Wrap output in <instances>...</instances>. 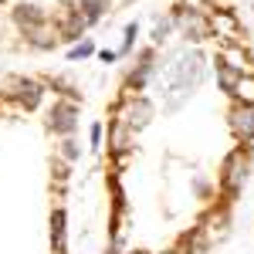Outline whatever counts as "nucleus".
I'll list each match as a JSON object with an SVG mask.
<instances>
[{"mask_svg": "<svg viewBox=\"0 0 254 254\" xmlns=\"http://www.w3.org/2000/svg\"><path fill=\"white\" fill-rule=\"evenodd\" d=\"M200 81H203V61H200V55H193V51L176 55L173 64H166V71L159 78V88L166 95V109H180Z\"/></svg>", "mask_w": 254, "mask_h": 254, "instance_id": "obj_1", "label": "nucleus"}, {"mask_svg": "<svg viewBox=\"0 0 254 254\" xmlns=\"http://www.w3.org/2000/svg\"><path fill=\"white\" fill-rule=\"evenodd\" d=\"M248 170H251V163H248V149H234V153H227L224 170H220V183H224L227 196L241 193V187H244V180H248Z\"/></svg>", "mask_w": 254, "mask_h": 254, "instance_id": "obj_2", "label": "nucleus"}, {"mask_svg": "<svg viewBox=\"0 0 254 254\" xmlns=\"http://www.w3.org/2000/svg\"><path fill=\"white\" fill-rule=\"evenodd\" d=\"M48 126L61 136H71L78 126V102H55L48 112Z\"/></svg>", "mask_w": 254, "mask_h": 254, "instance_id": "obj_3", "label": "nucleus"}, {"mask_svg": "<svg viewBox=\"0 0 254 254\" xmlns=\"http://www.w3.org/2000/svg\"><path fill=\"white\" fill-rule=\"evenodd\" d=\"M220 64L234 68L237 75H251V58H248V51H244V41H227V44L220 48Z\"/></svg>", "mask_w": 254, "mask_h": 254, "instance_id": "obj_4", "label": "nucleus"}, {"mask_svg": "<svg viewBox=\"0 0 254 254\" xmlns=\"http://www.w3.org/2000/svg\"><path fill=\"white\" fill-rule=\"evenodd\" d=\"M10 95L17 98L24 109H38V105H41V95H44V88H41L34 78H14V81H10Z\"/></svg>", "mask_w": 254, "mask_h": 254, "instance_id": "obj_5", "label": "nucleus"}, {"mask_svg": "<svg viewBox=\"0 0 254 254\" xmlns=\"http://www.w3.org/2000/svg\"><path fill=\"white\" fill-rule=\"evenodd\" d=\"M149 119H153V105H149V98H132V102L126 105L122 122H126L132 132H139V129H146V126H149Z\"/></svg>", "mask_w": 254, "mask_h": 254, "instance_id": "obj_6", "label": "nucleus"}, {"mask_svg": "<svg viewBox=\"0 0 254 254\" xmlns=\"http://www.w3.org/2000/svg\"><path fill=\"white\" fill-rule=\"evenodd\" d=\"M180 27H183V34L190 41H203L207 34H210V24H207V17L200 14V10H187V14H180Z\"/></svg>", "mask_w": 254, "mask_h": 254, "instance_id": "obj_7", "label": "nucleus"}, {"mask_svg": "<svg viewBox=\"0 0 254 254\" xmlns=\"http://www.w3.org/2000/svg\"><path fill=\"white\" fill-rule=\"evenodd\" d=\"M231 126H234V132L244 142H251L254 139V105H237L231 112Z\"/></svg>", "mask_w": 254, "mask_h": 254, "instance_id": "obj_8", "label": "nucleus"}, {"mask_svg": "<svg viewBox=\"0 0 254 254\" xmlns=\"http://www.w3.org/2000/svg\"><path fill=\"white\" fill-rule=\"evenodd\" d=\"M14 20L20 24V31L27 34V31H34V27H41V24L48 20V14L41 10L38 3H20L17 10H14Z\"/></svg>", "mask_w": 254, "mask_h": 254, "instance_id": "obj_9", "label": "nucleus"}, {"mask_svg": "<svg viewBox=\"0 0 254 254\" xmlns=\"http://www.w3.org/2000/svg\"><path fill=\"white\" fill-rule=\"evenodd\" d=\"M129 146H132V129H129L122 119H116V122H112V132H109V149H112V153H126Z\"/></svg>", "mask_w": 254, "mask_h": 254, "instance_id": "obj_10", "label": "nucleus"}, {"mask_svg": "<svg viewBox=\"0 0 254 254\" xmlns=\"http://www.w3.org/2000/svg\"><path fill=\"white\" fill-rule=\"evenodd\" d=\"M64 231H68V227H64V210H55V214H51V248H55V254H64Z\"/></svg>", "mask_w": 254, "mask_h": 254, "instance_id": "obj_11", "label": "nucleus"}, {"mask_svg": "<svg viewBox=\"0 0 254 254\" xmlns=\"http://www.w3.org/2000/svg\"><path fill=\"white\" fill-rule=\"evenodd\" d=\"M139 58H142V64H139L136 71L129 75V88H136V92L146 85V81H149V75H153V55H149V51H142Z\"/></svg>", "mask_w": 254, "mask_h": 254, "instance_id": "obj_12", "label": "nucleus"}, {"mask_svg": "<svg viewBox=\"0 0 254 254\" xmlns=\"http://www.w3.org/2000/svg\"><path fill=\"white\" fill-rule=\"evenodd\" d=\"M85 27H88V20H85V14H81V10H75V14H71V17L64 20V24H61V38L64 41H75V38H81V31H85Z\"/></svg>", "mask_w": 254, "mask_h": 254, "instance_id": "obj_13", "label": "nucleus"}, {"mask_svg": "<svg viewBox=\"0 0 254 254\" xmlns=\"http://www.w3.org/2000/svg\"><path fill=\"white\" fill-rule=\"evenodd\" d=\"M231 95H234L241 105H254V75H241Z\"/></svg>", "mask_w": 254, "mask_h": 254, "instance_id": "obj_14", "label": "nucleus"}, {"mask_svg": "<svg viewBox=\"0 0 254 254\" xmlns=\"http://www.w3.org/2000/svg\"><path fill=\"white\" fill-rule=\"evenodd\" d=\"M214 27L217 31H220V34H224V38H241V34H237V20H234V14H227V10H217L214 14Z\"/></svg>", "mask_w": 254, "mask_h": 254, "instance_id": "obj_15", "label": "nucleus"}, {"mask_svg": "<svg viewBox=\"0 0 254 254\" xmlns=\"http://www.w3.org/2000/svg\"><path fill=\"white\" fill-rule=\"evenodd\" d=\"M78 10L85 14V20H88V24H95V20L109 10V0H78Z\"/></svg>", "mask_w": 254, "mask_h": 254, "instance_id": "obj_16", "label": "nucleus"}, {"mask_svg": "<svg viewBox=\"0 0 254 254\" xmlns=\"http://www.w3.org/2000/svg\"><path fill=\"white\" fill-rule=\"evenodd\" d=\"M27 41L34 44V48H55V31L48 27V24H41V27H34V31H27Z\"/></svg>", "mask_w": 254, "mask_h": 254, "instance_id": "obj_17", "label": "nucleus"}, {"mask_svg": "<svg viewBox=\"0 0 254 254\" xmlns=\"http://www.w3.org/2000/svg\"><path fill=\"white\" fill-rule=\"evenodd\" d=\"M237 78H241V75H237L234 68H227V64H220V61H217V81H220V88H224V92H234Z\"/></svg>", "mask_w": 254, "mask_h": 254, "instance_id": "obj_18", "label": "nucleus"}, {"mask_svg": "<svg viewBox=\"0 0 254 254\" xmlns=\"http://www.w3.org/2000/svg\"><path fill=\"white\" fill-rule=\"evenodd\" d=\"M88 55H95V44H92V41H81V44H75V48L68 51L71 61H81V58H88Z\"/></svg>", "mask_w": 254, "mask_h": 254, "instance_id": "obj_19", "label": "nucleus"}, {"mask_svg": "<svg viewBox=\"0 0 254 254\" xmlns=\"http://www.w3.org/2000/svg\"><path fill=\"white\" fill-rule=\"evenodd\" d=\"M170 27H173V17L156 20V27H153V41H156V44H163V41H166V34H170Z\"/></svg>", "mask_w": 254, "mask_h": 254, "instance_id": "obj_20", "label": "nucleus"}, {"mask_svg": "<svg viewBox=\"0 0 254 254\" xmlns=\"http://www.w3.org/2000/svg\"><path fill=\"white\" fill-rule=\"evenodd\" d=\"M136 34H139V24L132 20V24H126V38H122V55L126 51H132V44H136Z\"/></svg>", "mask_w": 254, "mask_h": 254, "instance_id": "obj_21", "label": "nucleus"}, {"mask_svg": "<svg viewBox=\"0 0 254 254\" xmlns=\"http://www.w3.org/2000/svg\"><path fill=\"white\" fill-rule=\"evenodd\" d=\"M61 156L68 159V163L78 159V142H75V139H64V142H61Z\"/></svg>", "mask_w": 254, "mask_h": 254, "instance_id": "obj_22", "label": "nucleus"}, {"mask_svg": "<svg viewBox=\"0 0 254 254\" xmlns=\"http://www.w3.org/2000/svg\"><path fill=\"white\" fill-rule=\"evenodd\" d=\"M98 58L105 61V64H112V61L119 58V51H109V48H105V51H98Z\"/></svg>", "mask_w": 254, "mask_h": 254, "instance_id": "obj_23", "label": "nucleus"}, {"mask_svg": "<svg viewBox=\"0 0 254 254\" xmlns=\"http://www.w3.org/2000/svg\"><path fill=\"white\" fill-rule=\"evenodd\" d=\"M92 146H102V126H92Z\"/></svg>", "mask_w": 254, "mask_h": 254, "instance_id": "obj_24", "label": "nucleus"}, {"mask_svg": "<svg viewBox=\"0 0 254 254\" xmlns=\"http://www.w3.org/2000/svg\"><path fill=\"white\" fill-rule=\"evenodd\" d=\"M129 254H146V251H129Z\"/></svg>", "mask_w": 254, "mask_h": 254, "instance_id": "obj_25", "label": "nucleus"}, {"mask_svg": "<svg viewBox=\"0 0 254 254\" xmlns=\"http://www.w3.org/2000/svg\"><path fill=\"white\" fill-rule=\"evenodd\" d=\"M163 254H176V251H163Z\"/></svg>", "mask_w": 254, "mask_h": 254, "instance_id": "obj_26", "label": "nucleus"}]
</instances>
